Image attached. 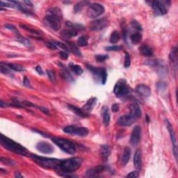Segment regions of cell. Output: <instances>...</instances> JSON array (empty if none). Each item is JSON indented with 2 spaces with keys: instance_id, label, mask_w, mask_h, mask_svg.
Returning <instances> with one entry per match:
<instances>
[{
  "instance_id": "obj_1",
  "label": "cell",
  "mask_w": 178,
  "mask_h": 178,
  "mask_svg": "<svg viewBox=\"0 0 178 178\" xmlns=\"http://www.w3.org/2000/svg\"><path fill=\"white\" fill-rule=\"evenodd\" d=\"M63 19L62 11L59 8H51L47 12L44 18V24L54 31H59L61 28V22Z\"/></svg>"
},
{
  "instance_id": "obj_2",
  "label": "cell",
  "mask_w": 178,
  "mask_h": 178,
  "mask_svg": "<svg viewBox=\"0 0 178 178\" xmlns=\"http://www.w3.org/2000/svg\"><path fill=\"white\" fill-rule=\"evenodd\" d=\"M83 163L82 159L79 157H72L60 161L59 168L60 171L64 173H71L78 170Z\"/></svg>"
},
{
  "instance_id": "obj_3",
  "label": "cell",
  "mask_w": 178,
  "mask_h": 178,
  "mask_svg": "<svg viewBox=\"0 0 178 178\" xmlns=\"http://www.w3.org/2000/svg\"><path fill=\"white\" fill-rule=\"evenodd\" d=\"M1 144L3 147L7 149L9 151L12 152L15 154L26 156L27 155V150L25 147L21 145L20 144L17 143V142L14 141L12 139L8 138L3 134H1V139H0Z\"/></svg>"
},
{
  "instance_id": "obj_4",
  "label": "cell",
  "mask_w": 178,
  "mask_h": 178,
  "mask_svg": "<svg viewBox=\"0 0 178 178\" xmlns=\"http://www.w3.org/2000/svg\"><path fill=\"white\" fill-rule=\"evenodd\" d=\"M30 157L38 163L40 166L46 168H51V169H57L59 168V163L61 160L55 158H48L44 157H40L38 155H30Z\"/></svg>"
},
{
  "instance_id": "obj_5",
  "label": "cell",
  "mask_w": 178,
  "mask_h": 178,
  "mask_svg": "<svg viewBox=\"0 0 178 178\" xmlns=\"http://www.w3.org/2000/svg\"><path fill=\"white\" fill-rule=\"evenodd\" d=\"M52 141L56 144L61 150L69 155H74L76 153V148L74 145L70 141L59 137H53Z\"/></svg>"
},
{
  "instance_id": "obj_6",
  "label": "cell",
  "mask_w": 178,
  "mask_h": 178,
  "mask_svg": "<svg viewBox=\"0 0 178 178\" xmlns=\"http://www.w3.org/2000/svg\"><path fill=\"white\" fill-rule=\"evenodd\" d=\"M171 6L170 1H154L152 3V7L156 15H165L167 13Z\"/></svg>"
},
{
  "instance_id": "obj_7",
  "label": "cell",
  "mask_w": 178,
  "mask_h": 178,
  "mask_svg": "<svg viewBox=\"0 0 178 178\" xmlns=\"http://www.w3.org/2000/svg\"><path fill=\"white\" fill-rule=\"evenodd\" d=\"M129 88L128 86L127 85L126 81L124 79H120L116 84L114 88V93L118 98L124 96L129 93Z\"/></svg>"
},
{
  "instance_id": "obj_8",
  "label": "cell",
  "mask_w": 178,
  "mask_h": 178,
  "mask_svg": "<svg viewBox=\"0 0 178 178\" xmlns=\"http://www.w3.org/2000/svg\"><path fill=\"white\" fill-rule=\"evenodd\" d=\"M104 12V6L101 4H98V3H94V4H92L89 6L87 13H88V17L94 19L102 15Z\"/></svg>"
},
{
  "instance_id": "obj_9",
  "label": "cell",
  "mask_w": 178,
  "mask_h": 178,
  "mask_svg": "<svg viewBox=\"0 0 178 178\" xmlns=\"http://www.w3.org/2000/svg\"><path fill=\"white\" fill-rule=\"evenodd\" d=\"M64 132L65 133L80 137H86L88 134V130L86 127H77L74 126H67L64 128Z\"/></svg>"
},
{
  "instance_id": "obj_10",
  "label": "cell",
  "mask_w": 178,
  "mask_h": 178,
  "mask_svg": "<svg viewBox=\"0 0 178 178\" xmlns=\"http://www.w3.org/2000/svg\"><path fill=\"white\" fill-rule=\"evenodd\" d=\"M108 24H109L108 19L106 17H102V18L98 19V20H94L90 22L89 28L91 31H98L102 30L104 28H106L108 26Z\"/></svg>"
},
{
  "instance_id": "obj_11",
  "label": "cell",
  "mask_w": 178,
  "mask_h": 178,
  "mask_svg": "<svg viewBox=\"0 0 178 178\" xmlns=\"http://www.w3.org/2000/svg\"><path fill=\"white\" fill-rule=\"evenodd\" d=\"M137 118L134 117L133 115L131 114L123 115L120 116L119 119L118 120V124L120 126H124V127H128L133 124L134 122L137 121Z\"/></svg>"
},
{
  "instance_id": "obj_12",
  "label": "cell",
  "mask_w": 178,
  "mask_h": 178,
  "mask_svg": "<svg viewBox=\"0 0 178 178\" xmlns=\"http://www.w3.org/2000/svg\"><path fill=\"white\" fill-rule=\"evenodd\" d=\"M166 127H167L168 132H169V133H170L171 143H172L173 146V153H174L176 161H177V140H176L175 134L174 130H173V128L172 125H171V124L168 122V120H166Z\"/></svg>"
},
{
  "instance_id": "obj_13",
  "label": "cell",
  "mask_w": 178,
  "mask_h": 178,
  "mask_svg": "<svg viewBox=\"0 0 178 178\" xmlns=\"http://www.w3.org/2000/svg\"><path fill=\"white\" fill-rule=\"evenodd\" d=\"M141 129L139 126H135L132 130L130 137V143L132 145H137L140 142Z\"/></svg>"
},
{
  "instance_id": "obj_14",
  "label": "cell",
  "mask_w": 178,
  "mask_h": 178,
  "mask_svg": "<svg viewBox=\"0 0 178 178\" xmlns=\"http://www.w3.org/2000/svg\"><path fill=\"white\" fill-rule=\"evenodd\" d=\"M36 148L38 151L43 154H51L54 152L52 145L45 141L39 142L36 145Z\"/></svg>"
},
{
  "instance_id": "obj_15",
  "label": "cell",
  "mask_w": 178,
  "mask_h": 178,
  "mask_svg": "<svg viewBox=\"0 0 178 178\" xmlns=\"http://www.w3.org/2000/svg\"><path fill=\"white\" fill-rule=\"evenodd\" d=\"M105 170V167L103 166H98L96 167L90 168L86 173V176L88 177H96L99 176Z\"/></svg>"
},
{
  "instance_id": "obj_16",
  "label": "cell",
  "mask_w": 178,
  "mask_h": 178,
  "mask_svg": "<svg viewBox=\"0 0 178 178\" xmlns=\"http://www.w3.org/2000/svg\"><path fill=\"white\" fill-rule=\"evenodd\" d=\"M136 92L143 98H148L151 95V90L150 88L144 84H140L137 86L136 88Z\"/></svg>"
},
{
  "instance_id": "obj_17",
  "label": "cell",
  "mask_w": 178,
  "mask_h": 178,
  "mask_svg": "<svg viewBox=\"0 0 178 178\" xmlns=\"http://www.w3.org/2000/svg\"><path fill=\"white\" fill-rule=\"evenodd\" d=\"M129 110H130V114L133 115L137 119L141 117V110L138 103L133 102L129 106Z\"/></svg>"
},
{
  "instance_id": "obj_18",
  "label": "cell",
  "mask_w": 178,
  "mask_h": 178,
  "mask_svg": "<svg viewBox=\"0 0 178 178\" xmlns=\"http://www.w3.org/2000/svg\"><path fill=\"white\" fill-rule=\"evenodd\" d=\"M100 156L102 160L106 161L111 155V148L108 145H102L100 147Z\"/></svg>"
},
{
  "instance_id": "obj_19",
  "label": "cell",
  "mask_w": 178,
  "mask_h": 178,
  "mask_svg": "<svg viewBox=\"0 0 178 178\" xmlns=\"http://www.w3.org/2000/svg\"><path fill=\"white\" fill-rule=\"evenodd\" d=\"M131 157V149L129 147L127 146L124 148L123 153H122V157H121V163L123 166H126L129 162V159Z\"/></svg>"
},
{
  "instance_id": "obj_20",
  "label": "cell",
  "mask_w": 178,
  "mask_h": 178,
  "mask_svg": "<svg viewBox=\"0 0 178 178\" xmlns=\"http://www.w3.org/2000/svg\"><path fill=\"white\" fill-rule=\"evenodd\" d=\"M134 165L137 170H140L142 166V155L140 150H137L134 156Z\"/></svg>"
},
{
  "instance_id": "obj_21",
  "label": "cell",
  "mask_w": 178,
  "mask_h": 178,
  "mask_svg": "<svg viewBox=\"0 0 178 178\" xmlns=\"http://www.w3.org/2000/svg\"><path fill=\"white\" fill-rule=\"evenodd\" d=\"M68 109L72 111V112L74 113L76 115L79 116V117H82V118H86L88 116V114H87L86 111H84V110L79 109V108L77 107V106H74V105H71V104H68Z\"/></svg>"
},
{
  "instance_id": "obj_22",
  "label": "cell",
  "mask_w": 178,
  "mask_h": 178,
  "mask_svg": "<svg viewBox=\"0 0 178 178\" xmlns=\"http://www.w3.org/2000/svg\"><path fill=\"white\" fill-rule=\"evenodd\" d=\"M139 51L143 56H147V57H150V56H152L153 55V50L148 45H141L139 48Z\"/></svg>"
},
{
  "instance_id": "obj_23",
  "label": "cell",
  "mask_w": 178,
  "mask_h": 178,
  "mask_svg": "<svg viewBox=\"0 0 178 178\" xmlns=\"http://www.w3.org/2000/svg\"><path fill=\"white\" fill-rule=\"evenodd\" d=\"M97 102V98H92L90 100L87 101V102L84 105L83 109L84 111L87 112V111H91L95 107V104Z\"/></svg>"
},
{
  "instance_id": "obj_24",
  "label": "cell",
  "mask_w": 178,
  "mask_h": 178,
  "mask_svg": "<svg viewBox=\"0 0 178 178\" xmlns=\"http://www.w3.org/2000/svg\"><path fill=\"white\" fill-rule=\"evenodd\" d=\"M102 117H103V122L105 127H108L110 123V116L109 109L108 106H104L102 109Z\"/></svg>"
},
{
  "instance_id": "obj_25",
  "label": "cell",
  "mask_w": 178,
  "mask_h": 178,
  "mask_svg": "<svg viewBox=\"0 0 178 178\" xmlns=\"http://www.w3.org/2000/svg\"><path fill=\"white\" fill-rule=\"evenodd\" d=\"M142 35L140 32H136L130 35V40L132 44L137 45L141 41Z\"/></svg>"
},
{
  "instance_id": "obj_26",
  "label": "cell",
  "mask_w": 178,
  "mask_h": 178,
  "mask_svg": "<svg viewBox=\"0 0 178 178\" xmlns=\"http://www.w3.org/2000/svg\"><path fill=\"white\" fill-rule=\"evenodd\" d=\"M67 44L69 47V50H70L72 52V53H74V54H76L77 56H82V53L80 52V51H79L78 48H77V47L76 46V45H74V43H70V42L68 41Z\"/></svg>"
},
{
  "instance_id": "obj_27",
  "label": "cell",
  "mask_w": 178,
  "mask_h": 178,
  "mask_svg": "<svg viewBox=\"0 0 178 178\" xmlns=\"http://www.w3.org/2000/svg\"><path fill=\"white\" fill-rule=\"evenodd\" d=\"M169 58L170 60L172 61L173 63H176L177 62V49L176 47L173 48L172 50H171V52H170L169 55Z\"/></svg>"
},
{
  "instance_id": "obj_28",
  "label": "cell",
  "mask_w": 178,
  "mask_h": 178,
  "mask_svg": "<svg viewBox=\"0 0 178 178\" xmlns=\"http://www.w3.org/2000/svg\"><path fill=\"white\" fill-rule=\"evenodd\" d=\"M120 40V35L117 31H114L112 32L111 36H110V43L112 44H116Z\"/></svg>"
},
{
  "instance_id": "obj_29",
  "label": "cell",
  "mask_w": 178,
  "mask_h": 178,
  "mask_svg": "<svg viewBox=\"0 0 178 178\" xmlns=\"http://www.w3.org/2000/svg\"><path fill=\"white\" fill-rule=\"evenodd\" d=\"M70 67L71 70L77 75H80L83 73V70H82L81 66H77V65H74L73 64H70Z\"/></svg>"
},
{
  "instance_id": "obj_30",
  "label": "cell",
  "mask_w": 178,
  "mask_h": 178,
  "mask_svg": "<svg viewBox=\"0 0 178 178\" xmlns=\"http://www.w3.org/2000/svg\"><path fill=\"white\" fill-rule=\"evenodd\" d=\"M11 68L8 66L7 64H4L3 62L0 64V70L1 72L4 74H11Z\"/></svg>"
},
{
  "instance_id": "obj_31",
  "label": "cell",
  "mask_w": 178,
  "mask_h": 178,
  "mask_svg": "<svg viewBox=\"0 0 178 178\" xmlns=\"http://www.w3.org/2000/svg\"><path fill=\"white\" fill-rule=\"evenodd\" d=\"M7 65L11 70H13L14 71H16V72H22V71L25 70V68H24L22 66H20V65L18 64H8Z\"/></svg>"
},
{
  "instance_id": "obj_32",
  "label": "cell",
  "mask_w": 178,
  "mask_h": 178,
  "mask_svg": "<svg viewBox=\"0 0 178 178\" xmlns=\"http://www.w3.org/2000/svg\"><path fill=\"white\" fill-rule=\"evenodd\" d=\"M88 2L87 1H80V2L77 3V4H75L74 7V11L75 13H78L79 11H81L82 10V9L84 7V6H86V4H88Z\"/></svg>"
},
{
  "instance_id": "obj_33",
  "label": "cell",
  "mask_w": 178,
  "mask_h": 178,
  "mask_svg": "<svg viewBox=\"0 0 178 178\" xmlns=\"http://www.w3.org/2000/svg\"><path fill=\"white\" fill-rule=\"evenodd\" d=\"M77 43H78V45L79 46H87L88 45V38H86L84 35H82L78 38V40H77Z\"/></svg>"
},
{
  "instance_id": "obj_34",
  "label": "cell",
  "mask_w": 178,
  "mask_h": 178,
  "mask_svg": "<svg viewBox=\"0 0 178 178\" xmlns=\"http://www.w3.org/2000/svg\"><path fill=\"white\" fill-rule=\"evenodd\" d=\"M100 76H101L102 84L104 85L106 82V79H107V73H106V70L104 68L100 70Z\"/></svg>"
},
{
  "instance_id": "obj_35",
  "label": "cell",
  "mask_w": 178,
  "mask_h": 178,
  "mask_svg": "<svg viewBox=\"0 0 178 178\" xmlns=\"http://www.w3.org/2000/svg\"><path fill=\"white\" fill-rule=\"evenodd\" d=\"M17 40V41L20 42L21 44L24 45L26 47L31 46V42L28 39H27V38H23V37H18Z\"/></svg>"
},
{
  "instance_id": "obj_36",
  "label": "cell",
  "mask_w": 178,
  "mask_h": 178,
  "mask_svg": "<svg viewBox=\"0 0 178 178\" xmlns=\"http://www.w3.org/2000/svg\"><path fill=\"white\" fill-rule=\"evenodd\" d=\"M131 65V58L129 54L127 52H125V56H124V68H127L130 66Z\"/></svg>"
},
{
  "instance_id": "obj_37",
  "label": "cell",
  "mask_w": 178,
  "mask_h": 178,
  "mask_svg": "<svg viewBox=\"0 0 178 178\" xmlns=\"http://www.w3.org/2000/svg\"><path fill=\"white\" fill-rule=\"evenodd\" d=\"M47 74H48L50 80L55 83V82H56V75H55L54 71L52 70H47Z\"/></svg>"
},
{
  "instance_id": "obj_38",
  "label": "cell",
  "mask_w": 178,
  "mask_h": 178,
  "mask_svg": "<svg viewBox=\"0 0 178 178\" xmlns=\"http://www.w3.org/2000/svg\"><path fill=\"white\" fill-rule=\"evenodd\" d=\"M109 58L108 55L106 54H99L95 56V59L98 62H104L105 60H106Z\"/></svg>"
},
{
  "instance_id": "obj_39",
  "label": "cell",
  "mask_w": 178,
  "mask_h": 178,
  "mask_svg": "<svg viewBox=\"0 0 178 178\" xmlns=\"http://www.w3.org/2000/svg\"><path fill=\"white\" fill-rule=\"evenodd\" d=\"M54 44L56 45L57 48H61L62 50H66V51H69V48L67 46V45H65L64 43H61V42H58V41H55L54 42Z\"/></svg>"
},
{
  "instance_id": "obj_40",
  "label": "cell",
  "mask_w": 178,
  "mask_h": 178,
  "mask_svg": "<svg viewBox=\"0 0 178 178\" xmlns=\"http://www.w3.org/2000/svg\"><path fill=\"white\" fill-rule=\"evenodd\" d=\"M20 27H21V28L24 29L26 30V31H29L30 33H31L32 34H35V35H38V32L37 31H35V29H31L30 28V27H27V26L24 25H20Z\"/></svg>"
},
{
  "instance_id": "obj_41",
  "label": "cell",
  "mask_w": 178,
  "mask_h": 178,
  "mask_svg": "<svg viewBox=\"0 0 178 178\" xmlns=\"http://www.w3.org/2000/svg\"><path fill=\"white\" fill-rule=\"evenodd\" d=\"M106 50L107 51H119L122 49V48L120 46H118V45H114V46H109V47H106Z\"/></svg>"
},
{
  "instance_id": "obj_42",
  "label": "cell",
  "mask_w": 178,
  "mask_h": 178,
  "mask_svg": "<svg viewBox=\"0 0 178 178\" xmlns=\"http://www.w3.org/2000/svg\"><path fill=\"white\" fill-rule=\"evenodd\" d=\"M132 27H134L135 29L138 30V31H141L142 28H141V26L139 25V22H137V21L134 20L133 22H132Z\"/></svg>"
},
{
  "instance_id": "obj_43",
  "label": "cell",
  "mask_w": 178,
  "mask_h": 178,
  "mask_svg": "<svg viewBox=\"0 0 178 178\" xmlns=\"http://www.w3.org/2000/svg\"><path fill=\"white\" fill-rule=\"evenodd\" d=\"M1 161L3 163H5L6 165H13V161H11L10 159H8L4 158V157H1Z\"/></svg>"
},
{
  "instance_id": "obj_44",
  "label": "cell",
  "mask_w": 178,
  "mask_h": 178,
  "mask_svg": "<svg viewBox=\"0 0 178 178\" xmlns=\"http://www.w3.org/2000/svg\"><path fill=\"white\" fill-rule=\"evenodd\" d=\"M23 84L24 86L27 88H31V86L29 79L27 78V77H24V80H23Z\"/></svg>"
},
{
  "instance_id": "obj_45",
  "label": "cell",
  "mask_w": 178,
  "mask_h": 178,
  "mask_svg": "<svg viewBox=\"0 0 178 178\" xmlns=\"http://www.w3.org/2000/svg\"><path fill=\"white\" fill-rule=\"evenodd\" d=\"M139 176V173L137 171H133V172L129 173L126 175V177H138Z\"/></svg>"
},
{
  "instance_id": "obj_46",
  "label": "cell",
  "mask_w": 178,
  "mask_h": 178,
  "mask_svg": "<svg viewBox=\"0 0 178 178\" xmlns=\"http://www.w3.org/2000/svg\"><path fill=\"white\" fill-rule=\"evenodd\" d=\"M59 54L60 58H61L62 59L66 60V59H67L68 58V54H67V52H64V51L59 52Z\"/></svg>"
},
{
  "instance_id": "obj_47",
  "label": "cell",
  "mask_w": 178,
  "mask_h": 178,
  "mask_svg": "<svg viewBox=\"0 0 178 178\" xmlns=\"http://www.w3.org/2000/svg\"><path fill=\"white\" fill-rule=\"evenodd\" d=\"M47 47L51 50H56L57 49V47L54 44V43H47Z\"/></svg>"
},
{
  "instance_id": "obj_48",
  "label": "cell",
  "mask_w": 178,
  "mask_h": 178,
  "mask_svg": "<svg viewBox=\"0 0 178 178\" xmlns=\"http://www.w3.org/2000/svg\"><path fill=\"white\" fill-rule=\"evenodd\" d=\"M36 107L38 108V109H39L40 111H41L43 113H44V114L49 115V111H48V109H46L45 107H43V106H36Z\"/></svg>"
},
{
  "instance_id": "obj_49",
  "label": "cell",
  "mask_w": 178,
  "mask_h": 178,
  "mask_svg": "<svg viewBox=\"0 0 178 178\" xmlns=\"http://www.w3.org/2000/svg\"><path fill=\"white\" fill-rule=\"evenodd\" d=\"M111 110L113 112H118L119 110V104H114L112 105Z\"/></svg>"
},
{
  "instance_id": "obj_50",
  "label": "cell",
  "mask_w": 178,
  "mask_h": 178,
  "mask_svg": "<svg viewBox=\"0 0 178 178\" xmlns=\"http://www.w3.org/2000/svg\"><path fill=\"white\" fill-rule=\"evenodd\" d=\"M4 27H5L6 29H10V30H11V31H16L15 27H14L13 25H4Z\"/></svg>"
},
{
  "instance_id": "obj_51",
  "label": "cell",
  "mask_w": 178,
  "mask_h": 178,
  "mask_svg": "<svg viewBox=\"0 0 178 178\" xmlns=\"http://www.w3.org/2000/svg\"><path fill=\"white\" fill-rule=\"evenodd\" d=\"M35 70L37 71V72H38V74H43V70H42V68L40 67V66H37V67L35 68Z\"/></svg>"
},
{
  "instance_id": "obj_52",
  "label": "cell",
  "mask_w": 178,
  "mask_h": 178,
  "mask_svg": "<svg viewBox=\"0 0 178 178\" xmlns=\"http://www.w3.org/2000/svg\"><path fill=\"white\" fill-rule=\"evenodd\" d=\"M15 177H23L22 175L20 174V173H15Z\"/></svg>"
},
{
  "instance_id": "obj_53",
  "label": "cell",
  "mask_w": 178,
  "mask_h": 178,
  "mask_svg": "<svg viewBox=\"0 0 178 178\" xmlns=\"http://www.w3.org/2000/svg\"><path fill=\"white\" fill-rule=\"evenodd\" d=\"M6 106V104H4V102H3V100H1V104H0V106H1V108H3L4 107V106Z\"/></svg>"
}]
</instances>
